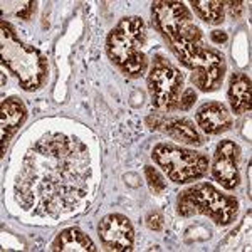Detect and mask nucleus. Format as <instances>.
Here are the masks:
<instances>
[{"label": "nucleus", "instance_id": "1", "mask_svg": "<svg viewBox=\"0 0 252 252\" xmlns=\"http://www.w3.org/2000/svg\"><path fill=\"white\" fill-rule=\"evenodd\" d=\"M93 190L89 146L66 131L47 129L31 141L14 178V200L34 217L74 214Z\"/></svg>", "mask_w": 252, "mask_h": 252}, {"label": "nucleus", "instance_id": "2", "mask_svg": "<svg viewBox=\"0 0 252 252\" xmlns=\"http://www.w3.org/2000/svg\"><path fill=\"white\" fill-rule=\"evenodd\" d=\"M152 22L173 56L189 69L207 49L204 32L193 22L184 2L158 0L152 5Z\"/></svg>", "mask_w": 252, "mask_h": 252}, {"label": "nucleus", "instance_id": "3", "mask_svg": "<svg viewBox=\"0 0 252 252\" xmlns=\"http://www.w3.org/2000/svg\"><path fill=\"white\" fill-rule=\"evenodd\" d=\"M146 26L141 17H123L109 31L106 37V52L111 63L126 78L138 79L148 69L143 46L146 44Z\"/></svg>", "mask_w": 252, "mask_h": 252}, {"label": "nucleus", "instance_id": "4", "mask_svg": "<svg viewBox=\"0 0 252 252\" xmlns=\"http://www.w3.org/2000/svg\"><path fill=\"white\" fill-rule=\"evenodd\" d=\"M2 63L24 91H35L47 76V61L39 49L22 42L9 22H2Z\"/></svg>", "mask_w": 252, "mask_h": 252}, {"label": "nucleus", "instance_id": "5", "mask_svg": "<svg viewBox=\"0 0 252 252\" xmlns=\"http://www.w3.org/2000/svg\"><path fill=\"white\" fill-rule=\"evenodd\" d=\"M177 210L182 217L205 215L217 225H230L239 214V200L234 195L222 193L209 182L195 184L177 197Z\"/></svg>", "mask_w": 252, "mask_h": 252}, {"label": "nucleus", "instance_id": "6", "mask_svg": "<svg viewBox=\"0 0 252 252\" xmlns=\"http://www.w3.org/2000/svg\"><path fill=\"white\" fill-rule=\"evenodd\" d=\"M152 158L175 184H190L205 177L210 165L204 153L163 141L153 146Z\"/></svg>", "mask_w": 252, "mask_h": 252}, {"label": "nucleus", "instance_id": "7", "mask_svg": "<svg viewBox=\"0 0 252 252\" xmlns=\"http://www.w3.org/2000/svg\"><path fill=\"white\" fill-rule=\"evenodd\" d=\"M184 74L172 61L161 54L155 56L146 79L153 106L158 111H177L184 91Z\"/></svg>", "mask_w": 252, "mask_h": 252}, {"label": "nucleus", "instance_id": "8", "mask_svg": "<svg viewBox=\"0 0 252 252\" xmlns=\"http://www.w3.org/2000/svg\"><path fill=\"white\" fill-rule=\"evenodd\" d=\"M189 71L192 72L190 81L195 88L204 93H212L222 86L227 72V63L220 51L207 46L205 51L189 67Z\"/></svg>", "mask_w": 252, "mask_h": 252}, {"label": "nucleus", "instance_id": "9", "mask_svg": "<svg viewBox=\"0 0 252 252\" xmlns=\"http://www.w3.org/2000/svg\"><path fill=\"white\" fill-rule=\"evenodd\" d=\"M241 148L232 140H222L217 145L212 161V177L222 189L234 190L241 184Z\"/></svg>", "mask_w": 252, "mask_h": 252}, {"label": "nucleus", "instance_id": "10", "mask_svg": "<svg viewBox=\"0 0 252 252\" xmlns=\"http://www.w3.org/2000/svg\"><path fill=\"white\" fill-rule=\"evenodd\" d=\"M99 241L108 251H131L135 244V230L129 219L123 214H108L97 223Z\"/></svg>", "mask_w": 252, "mask_h": 252}, {"label": "nucleus", "instance_id": "11", "mask_svg": "<svg viewBox=\"0 0 252 252\" xmlns=\"http://www.w3.org/2000/svg\"><path fill=\"white\" fill-rule=\"evenodd\" d=\"M146 125L152 129L165 133L166 136L173 138L175 141H180L185 145L192 146H202L204 145V138L193 121L187 120L180 116H165L161 113H153L146 118Z\"/></svg>", "mask_w": 252, "mask_h": 252}, {"label": "nucleus", "instance_id": "12", "mask_svg": "<svg viewBox=\"0 0 252 252\" xmlns=\"http://www.w3.org/2000/svg\"><path fill=\"white\" fill-rule=\"evenodd\" d=\"M197 125L207 135H220L232 128V115L229 113L225 104L219 101H209L198 108L195 115Z\"/></svg>", "mask_w": 252, "mask_h": 252}, {"label": "nucleus", "instance_id": "13", "mask_svg": "<svg viewBox=\"0 0 252 252\" xmlns=\"http://www.w3.org/2000/svg\"><path fill=\"white\" fill-rule=\"evenodd\" d=\"M27 109L19 97H7L2 103V120H0V136H2V155L12 136L17 133L20 125L26 121Z\"/></svg>", "mask_w": 252, "mask_h": 252}, {"label": "nucleus", "instance_id": "14", "mask_svg": "<svg viewBox=\"0 0 252 252\" xmlns=\"http://www.w3.org/2000/svg\"><path fill=\"white\" fill-rule=\"evenodd\" d=\"M51 249L59 252H94L97 251V247L83 230L76 229V227H69V229L59 232V235L52 242Z\"/></svg>", "mask_w": 252, "mask_h": 252}, {"label": "nucleus", "instance_id": "15", "mask_svg": "<svg viewBox=\"0 0 252 252\" xmlns=\"http://www.w3.org/2000/svg\"><path fill=\"white\" fill-rule=\"evenodd\" d=\"M251 79L242 72H234L229 83V103L234 115H244L251 109Z\"/></svg>", "mask_w": 252, "mask_h": 252}, {"label": "nucleus", "instance_id": "16", "mask_svg": "<svg viewBox=\"0 0 252 252\" xmlns=\"http://www.w3.org/2000/svg\"><path fill=\"white\" fill-rule=\"evenodd\" d=\"M195 14L210 26H219L225 20V5L219 0H192L190 2Z\"/></svg>", "mask_w": 252, "mask_h": 252}, {"label": "nucleus", "instance_id": "17", "mask_svg": "<svg viewBox=\"0 0 252 252\" xmlns=\"http://www.w3.org/2000/svg\"><path fill=\"white\" fill-rule=\"evenodd\" d=\"M145 178H146V184H148L150 190H152L153 193L160 195L166 190V184H165L163 177H161L155 166H150V165L145 166Z\"/></svg>", "mask_w": 252, "mask_h": 252}, {"label": "nucleus", "instance_id": "18", "mask_svg": "<svg viewBox=\"0 0 252 252\" xmlns=\"http://www.w3.org/2000/svg\"><path fill=\"white\" fill-rule=\"evenodd\" d=\"M195 101H197V94H195L193 88H187L182 91V96H180V101H178L177 109H180V111H189V109L193 106Z\"/></svg>", "mask_w": 252, "mask_h": 252}, {"label": "nucleus", "instance_id": "19", "mask_svg": "<svg viewBox=\"0 0 252 252\" xmlns=\"http://www.w3.org/2000/svg\"><path fill=\"white\" fill-rule=\"evenodd\" d=\"M146 227H148L150 230L160 232V230L163 229V215H161L160 212H157V210L150 212L148 215H146Z\"/></svg>", "mask_w": 252, "mask_h": 252}, {"label": "nucleus", "instance_id": "20", "mask_svg": "<svg viewBox=\"0 0 252 252\" xmlns=\"http://www.w3.org/2000/svg\"><path fill=\"white\" fill-rule=\"evenodd\" d=\"M223 5L229 7L230 15L234 19H239L242 15V9H244V3L242 2H223Z\"/></svg>", "mask_w": 252, "mask_h": 252}, {"label": "nucleus", "instance_id": "21", "mask_svg": "<svg viewBox=\"0 0 252 252\" xmlns=\"http://www.w3.org/2000/svg\"><path fill=\"white\" fill-rule=\"evenodd\" d=\"M227 32L223 31H212L210 32V40H212L214 44H223L227 42Z\"/></svg>", "mask_w": 252, "mask_h": 252}]
</instances>
